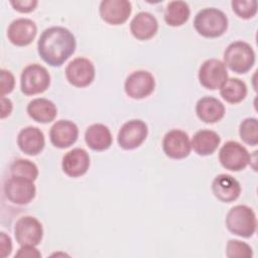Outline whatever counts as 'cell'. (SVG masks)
Returning a JSON list of instances; mask_svg holds the SVG:
<instances>
[{"instance_id": "6da1fadb", "label": "cell", "mask_w": 258, "mask_h": 258, "mask_svg": "<svg viewBox=\"0 0 258 258\" xmlns=\"http://www.w3.org/2000/svg\"><path fill=\"white\" fill-rule=\"evenodd\" d=\"M74 34L64 27L51 26L42 31L37 41L39 56L51 67H60L76 50Z\"/></svg>"}, {"instance_id": "7a4b0ae2", "label": "cell", "mask_w": 258, "mask_h": 258, "mask_svg": "<svg viewBox=\"0 0 258 258\" xmlns=\"http://www.w3.org/2000/svg\"><path fill=\"white\" fill-rule=\"evenodd\" d=\"M197 32L208 38H215L223 35L228 28L226 14L217 8H204L199 11L194 20Z\"/></svg>"}, {"instance_id": "3957f363", "label": "cell", "mask_w": 258, "mask_h": 258, "mask_svg": "<svg viewBox=\"0 0 258 258\" xmlns=\"http://www.w3.org/2000/svg\"><path fill=\"white\" fill-rule=\"evenodd\" d=\"M226 227L234 235L250 238L256 232V215L250 207L237 205L228 212L226 216Z\"/></svg>"}, {"instance_id": "277c9868", "label": "cell", "mask_w": 258, "mask_h": 258, "mask_svg": "<svg viewBox=\"0 0 258 258\" xmlns=\"http://www.w3.org/2000/svg\"><path fill=\"white\" fill-rule=\"evenodd\" d=\"M224 63L236 74H246L255 63V52L245 41H234L224 51Z\"/></svg>"}, {"instance_id": "5b68a950", "label": "cell", "mask_w": 258, "mask_h": 258, "mask_svg": "<svg viewBox=\"0 0 258 258\" xmlns=\"http://www.w3.org/2000/svg\"><path fill=\"white\" fill-rule=\"evenodd\" d=\"M50 85V76L47 70L32 63L25 67L20 76V89L24 95L32 96L45 92Z\"/></svg>"}, {"instance_id": "8992f818", "label": "cell", "mask_w": 258, "mask_h": 258, "mask_svg": "<svg viewBox=\"0 0 258 258\" xmlns=\"http://www.w3.org/2000/svg\"><path fill=\"white\" fill-rule=\"evenodd\" d=\"M219 160L226 169L240 171L250 163L251 155L239 142L227 141L220 149Z\"/></svg>"}, {"instance_id": "52a82bcc", "label": "cell", "mask_w": 258, "mask_h": 258, "mask_svg": "<svg viewBox=\"0 0 258 258\" xmlns=\"http://www.w3.org/2000/svg\"><path fill=\"white\" fill-rule=\"evenodd\" d=\"M14 236L20 246H37L43 237L42 225L34 217H21L15 223Z\"/></svg>"}, {"instance_id": "ba28073f", "label": "cell", "mask_w": 258, "mask_h": 258, "mask_svg": "<svg viewBox=\"0 0 258 258\" xmlns=\"http://www.w3.org/2000/svg\"><path fill=\"white\" fill-rule=\"evenodd\" d=\"M4 194L13 204L27 205L34 199L36 188L33 180L11 175L4 183Z\"/></svg>"}, {"instance_id": "9c48e42d", "label": "cell", "mask_w": 258, "mask_h": 258, "mask_svg": "<svg viewBox=\"0 0 258 258\" xmlns=\"http://www.w3.org/2000/svg\"><path fill=\"white\" fill-rule=\"evenodd\" d=\"M148 128L145 122L140 119H133L125 122L117 136L118 144L125 150H131L139 147L146 139Z\"/></svg>"}, {"instance_id": "30bf717a", "label": "cell", "mask_w": 258, "mask_h": 258, "mask_svg": "<svg viewBox=\"0 0 258 258\" xmlns=\"http://www.w3.org/2000/svg\"><path fill=\"white\" fill-rule=\"evenodd\" d=\"M200 84L208 90L220 89L228 79L225 63L217 58L205 60L199 70Z\"/></svg>"}, {"instance_id": "8fae6325", "label": "cell", "mask_w": 258, "mask_h": 258, "mask_svg": "<svg viewBox=\"0 0 258 258\" xmlns=\"http://www.w3.org/2000/svg\"><path fill=\"white\" fill-rule=\"evenodd\" d=\"M155 89V80L151 73L143 70L131 73L124 84V90L128 97L140 100L148 97Z\"/></svg>"}, {"instance_id": "7c38bea8", "label": "cell", "mask_w": 258, "mask_h": 258, "mask_svg": "<svg viewBox=\"0 0 258 258\" xmlns=\"http://www.w3.org/2000/svg\"><path fill=\"white\" fill-rule=\"evenodd\" d=\"M95 67L86 57H76L66 68V77L69 83L77 88H85L95 79Z\"/></svg>"}, {"instance_id": "4fadbf2b", "label": "cell", "mask_w": 258, "mask_h": 258, "mask_svg": "<svg viewBox=\"0 0 258 258\" xmlns=\"http://www.w3.org/2000/svg\"><path fill=\"white\" fill-rule=\"evenodd\" d=\"M162 149L172 159H182L189 155L191 144L188 135L179 129L168 131L162 140Z\"/></svg>"}, {"instance_id": "5bb4252c", "label": "cell", "mask_w": 258, "mask_h": 258, "mask_svg": "<svg viewBox=\"0 0 258 258\" xmlns=\"http://www.w3.org/2000/svg\"><path fill=\"white\" fill-rule=\"evenodd\" d=\"M131 11V3L127 0H103L99 8L101 18L111 25L126 22Z\"/></svg>"}, {"instance_id": "9a60e30c", "label": "cell", "mask_w": 258, "mask_h": 258, "mask_svg": "<svg viewBox=\"0 0 258 258\" xmlns=\"http://www.w3.org/2000/svg\"><path fill=\"white\" fill-rule=\"evenodd\" d=\"M37 27L34 21L28 18L13 20L7 29V37L16 46H26L35 38Z\"/></svg>"}, {"instance_id": "2e32d148", "label": "cell", "mask_w": 258, "mask_h": 258, "mask_svg": "<svg viewBox=\"0 0 258 258\" xmlns=\"http://www.w3.org/2000/svg\"><path fill=\"white\" fill-rule=\"evenodd\" d=\"M79 136L78 126L70 120L56 121L49 130V139L57 148H68L73 145Z\"/></svg>"}, {"instance_id": "e0dca14e", "label": "cell", "mask_w": 258, "mask_h": 258, "mask_svg": "<svg viewBox=\"0 0 258 258\" xmlns=\"http://www.w3.org/2000/svg\"><path fill=\"white\" fill-rule=\"evenodd\" d=\"M212 191L219 201L223 203H232L240 197L241 185L232 175L221 173L214 178L212 182Z\"/></svg>"}, {"instance_id": "ac0fdd59", "label": "cell", "mask_w": 258, "mask_h": 258, "mask_svg": "<svg viewBox=\"0 0 258 258\" xmlns=\"http://www.w3.org/2000/svg\"><path fill=\"white\" fill-rule=\"evenodd\" d=\"M63 172L71 177L84 175L90 167V156L83 148H74L67 152L61 161Z\"/></svg>"}, {"instance_id": "d6986e66", "label": "cell", "mask_w": 258, "mask_h": 258, "mask_svg": "<svg viewBox=\"0 0 258 258\" xmlns=\"http://www.w3.org/2000/svg\"><path fill=\"white\" fill-rule=\"evenodd\" d=\"M44 144V135L37 127L27 126L21 129L17 135V145L27 155H37L43 150Z\"/></svg>"}, {"instance_id": "ffe728a7", "label": "cell", "mask_w": 258, "mask_h": 258, "mask_svg": "<svg viewBox=\"0 0 258 258\" xmlns=\"http://www.w3.org/2000/svg\"><path fill=\"white\" fill-rule=\"evenodd\" d=\"M157 30V19L153 14L146 11L137 13L130 22V31L132 35L139 40H148L152 38Z\"/></svg>"}, {"instance_id": "44dd1931", "label": "cell", "mask_w": 258, "mask_h": 258, "mask_svg": "<svg viewBox=\"0 0 258 258\" xmlns=\"http://www.w3.org/2000/svg\"><path fill=\"white\" fill-rule=\"evenodd\" d=\"M196 113L200 120L205 123H216L225 115V106L214 97H203L196 105Z\"/></svg>"}, {"instance_id": "7402d4cb", "label": "cell", "mask_w": 258, "mask_h": 258, "mask_svg": "<svg viewBox=\"0 0 258 258\" xmlns=\"http://www.w3.org/2000/svg\"><path fill=\"white\" fill-rule=\"evenodd\" d=\"M87 145L95 151L107 150L112 145V134L110 129L101 123L90 125L85 132Z\"/></svg>"}, {"instance_id": "603a6c76", "label": "cell", "mask_w": 258, "mask_h": 258, "mask_svg": "<svg viewBox=\"0 0 258 258\" xmlns=\"http://www.w3.org/2000/svg\"><path fill=\"white\" fill-rule=\"evenodd\" d=\"M26 111L30 118L42 124L53 121L57 114V109L54 103L44 98H36L30 101Z\"/></svg>"}, {"instance_id": "cb8c5ba5", "label": "cell", "mask_w": 258, "mask_h": 258, "mask_svg": "<svg viewBox=\"0 0 258 258\" xmlns=\"http://www.w3.org/2000/svg\"><path fill=\"white\" fill-rule=\"evenodd\" d=\"M221 143V137L213 130H199L191 139V147L201 156L211 155L216 151Z\"/></svg>"}, {"instance_id": "d4e9b609", "label": "cell", "mask_w": 258, "mask_h": 258, "mask_svg": "<svg viewBox=\"0 0 258 258\" xmlns=\"http://www.w3.org/2000/svg\"><path fill=\"white\" fill-rule=\"evenodd\" d=\"M189 6L184 1H171L167 4L164 12V20L169 26H180L189 18Z\"/></svg>"}, {"instance_id": "484cf974", "label": "cell", "mask_w": 258, "mask_h": 258, "mask_svg": "<svg viewBox=\"0 0 258 258\" xmlns=\"http://www.w3.org/2000/svg\"><path fill=\"white\" fill-rule=\"evenodd\" d=\"M220 94L226 102L230 104H237L246 98L247 86L238 78H230L227 79L220 88Z\"/></svg>"}, {"instance_id": "4316f807", "label": "cell", "mask_w": 258, "mask_h": 258, "mask_svg": "<svg viewBox=\"0 0 258 258\" xmlns=\"http://www.w3.org/2000/svg\"><path fill=\"white\" fill-rule=\"evenodd\" d=\"M11 175L21 176L31 180H35L38 176L37 166L30 160L24 158H18L14 160L10 165Z\"/></svg>"}, {"instance_id": "83f0119b", "label": "cell", "mask_w": 258, "mask_h": 258, "mask_svg": "<svg viewBox=\"0 0 258 258\" xmlns=\"http://www.w3.org/2000/svg\"><path fill=\"white\" fill-rule=\"evenodd\" d=\"M240 138L247 144L255 146L258 144V121L256 118H246L239 126Z\"/></svg>"}, {"instance_id": "f1b7e54d", "label": "cell", "mask_w": 258, "mask_h": 258, "mask_svg": "<svg viewBox=\"0 0 258 258\" xmlns=\"http://www.w3.org/2000/svg\"><path fill=\"white\" fill-rule=\"evenodd\" d=\"M226 255L229 258H251L253 256L252 247L240 240L231 239L226 246Z\"/></svg>"}, {"instance_id": "f546056e", "label": "cell", "mask_w": 258, "mask_h": 258, "mask_svg": "<svg viewBox=\"0 0 258 258\" xmlns=\"http://www.w3.org/2000/svg\"><path fill=\"white\" fill-rule=\"evenodd\" d=\"M233 11L243 19H249L257 13L256 0H233L231 2Z\"/></svg>"}, {"instance_id": "4dcf8cb0", "label": "cell", "mask_w": 258, "mask_h": 258, "mask_svg": "<svg viewBox=\"0 0 258 258\" xmlns=\"http://www.w3.org/2000/svg\"><path fill=\"white\" fill-rule=\"evenodd\" d=\"M1 73V95L4 97L5 95L11 93L14 89L15 79L10 71L2 69Z\"/></svg>"}, {"instance_id": "1f68e13d", "label": "cell", "mask_w": 258, "mask_h": 258, "mask_svg": "<svg viewBox=\"0 0 258 258\" xmlns=\"http://www.w3.org/2000/svg\"><path fill=\"white\" fill-rule=\"evenodd\" d=\"M10 4L16 11L28 13L36 8L38 2L36 0H12L10 1Z\"/></svg>"}, {"instance_id": "d6a6232c", "label": "cell", "mask_w": 258, "mask_h": 258, "mask_svg": "<svg viewBox=\"0 0 258 258\" xmlns=\"http://www.w3.org/2000/svg\"><path fill=\"white\" fill-rule=\"evenodd\" d=\"M15 257L39 258L41 257V253L35 248V246H21L15 254Z\"/></svg>"}, {"instance_id": "836d02e7", "label": "cell", "mask_w": 258, "mask_h": 258, "mask_svg": "<svg viewBox=\"0 0 258 258\" xmlns=\"http://www.w3.org/2000/svg\"><path fill=\"white\" fill-rule=\"evenodd\" d=\"M0 250H1V257L5 258L10 255L12 250V243L9 236H7L4 232L0 233Z\"/></svg>"}, {"instance_id": "e575fe53", "label": "cell", "mask_w": 258, "mask_h": 258, "mask_svg": "<svg viewBox=\"0 0 258 258\" xmlns=\"http://www.w3.org/2000/svg\"><path fill=\"white\" fill-rule=\"evenodd\" d=\"M12 109H13V105L11 100L5 97H2L1 98V118L4 119L5 117L9 116Z\"/></svg>"}]
</instances>
